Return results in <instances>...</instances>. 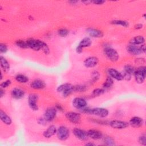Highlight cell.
Here are the masks:
<instances>
[{
    "label": "cell",
    "mask_w": 146,
    "mask_h": 146,
    "mask_svg": "<svg viewBox=\"0 0 146 146\" xmlns=\"http://www.w3.org/2000/svg\"><path fill=\"white\" fill-rule=\"evenodd\" d=\"M80 111L83 113L98 116L100 117H106L108 115V111L104 108L97 107L91 109L86 107Z\"/></svg>",
    "instance_id": "6da1fadb"
},
{
    "label": "cell",
    "mask_w": 146,
    "mask_h": 146,
    "mask_svg": "<svg viewBox=\"0 0 146 146\" xmlns=\"http://www.w3.org/2000/svg\"><path fill=\"white\" fill-rule=\"evenodd\" d=\"M56 90L58 92H62L64 97H67L74 92V86L68 83H64L58 86Z\"/></svg>",
    "instance_id": "7a4b0ae2"
},
{
    "label": "cell",
    "mask_w": 146,
    "mask_h": 146,
    "mask_svg": "<svg viewBox=\"0 0 146 146\" xmlns=\"http://www.w3.org/2000/svg\"><path fill=\"white\" fill-rule=\"evenodd\" d=\"M136 82L137 83L141 84L144 82L145 78V67L140 66L135 70L133 74Z\"/></svg>",
    "instance_id": "3957f363"
},
{
    "label": "cell",
    "mask_w": 146,
    "mask_h": 146,
    "mask_svg": "<svg viewBox=\"0 0 146 146\" xmlns=\"http://www.w3.org/2000/svg\"><path fill=\"white\" fill-rule=\"evenodd\" d=\"M104 54L107 58L112 62H116L119 59V54L115 49L111 47H106L104 49Z\"/></svg>",
    "instance_id": "277c9868"
},
{
    "label": "cell",
    "mask_w": 146,
    "mask_h": 146,
    "mask_svg": "<svg viewBox=\"0 0 146 146\" xmlns=\"http://www.w3.org/2000/svg\"><path fill=\"white\" fill-rule=\"evenodd\" d=\"M58 138L60 140H66L70 135V131L65 126H60L56 131Z\"/></svg>",
    "instance_id": "5b68a950"
},
{
    "label": "cell",
    "mask_w": 146,
    "mask_h": 146,
    "mask_svg": "<svg viewBox=\"0 0 146 146\" xmlns=\"http://www.w3.org/2000/svg\"><path fill=\"white\" fill-rule=\"evenodd\" d=\"M38 100V96L35 94H30L28 97V104L30 108L33 111H37L38 110V106L37 102Z\"/></svg>",
    "instance_id": "8992f818"
},
{
    "label": "cell",
    "mask_w": 146,
    "mask_h": 146,
    "mask_svg": "<svg viewBox=\"0 0 146 146\" xmlns=\"http://www.w3.org/2000/svg\"><path fill=\"white\" fill-rule=\"evenodd\" d=\"M57 109L55 107H51L48 108L44 114V118L46 119L47 121H52L56 115Z\"/></svg>",
    "instance_id": "52a82bcc"
},
{
    "label": "cell",
    "mask_w": 146,
    "mask_h": 146,
    "mask_svg": "<svg viewBox=\"0 0 146 146\" xmlns=\"http://www.w3.org/2000/svg\"><path fill=\"white\" fill-rule=\"evenodd\" d=\"M66 117L68 120L74 124H78L80 121V115L75 112H68L66 113Z\"/></svg>",
    "instance_id": "ba28073f"
},
{
    "label": "cell",
    "mask_w": 146,
    "mask_h": 146,
    "mask_svg": "<svg viewBox=\"0 0 146 146\" xmlns=\"http://www.w3.org/2000/svg\"><path fill=\"white\" fill-rule=\"evenodd\" d=\"M73 106L79 111L87 107L86 101L82 98H75L72 100Z\"/></svg>",
    "instance_id": "9c48e42d"
},
{
    "label": "cell",
    "mask_w": 146,
    "mask_h": 146,
    "mask_svg": "<svg viewBox=\"0 0 146 146\" xmlns=\"http://www.w3.org/2000/svg\"><path fill=\"white\" fill-rule=\"evenodd\" d=\"M110 125L111 127L115 129H123L127 127L129 125V123L124 121L114 120L110 122Z\"/></svg>",
    "instance_id": "30bf717a"
},
{
    "label": "cell",
    "mask_w": 146,
    "mask_h": 146,
    "mask_svg": "<svg viewBox=\"0 0 146 146\" xmlns=\"http://www.w3.org/2000/svg\"><path fill=\"white\" fill-rule=\"evenodd\" d=\"M73 133L76 136V137H77L78 139L82 140V141L87 140L88 137L87 132L82 129H80V128H76L74 129Z\"/></svg>",
    "instance_id": "8fae6325"
},
{
    "label": "cell",
    "mask_w": 146,
    "mask_h": 146,
    "mask_svg": "<svg viewBox=\"0 0 146 146\" xmlns=\"http://www.w3.org/2000/svg\"><path fill=\"white\" fill-rule=\"evenodd\" d=\"M99 62V59L95 56H90L86 58L84 61V65L87 68H92L96 66Z\"/></svg>",
    "instance_id": "7c38bea8"
},
{
    "label": "cell",
    "mask_w": 146,
    "mask_h": 146,
    "mask_svg": "<svg viewBox=\"0 0 146 146\" xmlns=\"http://www.w3.org/2000/svg\"><path fill=\"white\" fill-rule=\"evenodd\" d=\"M26 41L29 48H30L35 51H39V50H40V40L29 39Z\"/></svg>",
    "instance_id": "4fadbf2b"
},
{
    "label": "cell",
    "mask_w": 146,
    "mask_h": 146,
    "mask_svg": "<svg viewBox=\"0 0 146 146\" xmlns=\"http://www.w3.org/2000/svg\"><path fill=\"white\" fill-rule=\"evenodd\" d=\"M127 51L132 55H138L143 53L140 46H137V45L130 44L127 46Z\"/></svg>",
    "instance_id": "5bb4252c"
},
{
    "label": "cell",
    "mask_w": 146,
    "mask_h": 146,
    "mask_svg": "<svg viewBox=\"0 0 146 146\" xmlns=\"http://www.w3.org/2000/svg\"><path fill=\"white\" fill-rule=\"evenodd\" d=\"M128 123L134 128H139L143 125V120L140 117L134 116L130 119Z\"/></svg>",
    "instance_id": "9a60e30c"
},
{
    "label": "cell",
    "mask_w": 146,
    "mask_h": 146,
    "mask_svg": "<svg viewBox=\"0 0 146 146\" xmlns=\"http://www.w3.org/2000/svg\"><path fill=\"white\" fill-rule=\"evenodd\" d=\"M108 73L112 79H116L117 80H121L123 79L121 73L114 68H109L108 70Z\"/></svg>",
    "instance_id": "2e32d148"
},
{
    "label": "cell",
    "mask_w": 146,
    "mask_h": 146,
    "mask_svg": "<svg viewBox=\"0 0 146 146\" xmlns=\"http://www.w3.org/2000/svg\"><path fill=\"white\" fill-rule=\"evenodd\" d=\"M87 33L89 35L93 38H102L103 36V33L102 31L93 29V28H88L87 29Z\"/></svg>",
    "instance_id": "e0dca14e"
},
{
    "label": "cell",
    "mask_w": 146,
    "mask_h": 146,
    "mask_svg": "<svg viewBox=\"0 0 146 146\" xmlns=\"http://www.w3.org/2000/svg\"><path fill=\"white\" fill-rule=\"evenodd\" d=\"M11 95L14 99H20L24 96L25 91L19 88H14L11 90Z\"/></svg>",
    "instance_id": "ac0fdd59"
},
{
    "label": "cell",
    "mask_w": 146,
    "mask_h": 146,
    "mask_svg": "<svg viewBox=\"0 0 146 146\" xmlns=\"http://www.w3.org/2000/svg\"><path fill=\"white\" fill-rule=\"evenodd\" d=\"M88 136L94 140H98L102 137V133L100 131L96 129H90L87 132Z\"/></svg>",
    "instance_id": "d6986e66"
},
{
    "label": "cell",
    "mask_w": 146,
    "mask_h": 146,
    "mask_svg": "<svg viewBox=\"0 0 146 146\" xmlns=\"http://www.w3.org/2000/svg\"><path fill=\"white\" fill-rule=\"evenodd\" d=\"M30 86L33 89L40 90L44 88L46 86V84L43 80L40 79H35L31 82Z\"/></svg>",
    "instance_id": "ffe728a7"
},
{
    "label": "cell",
    "mask_w": 146,
    "mask_h": 146,
    "mask_svg": "<svg viewBox=\"0 0 146 146\" xmlns=\"http://www.w3.org/2000/svg\"><path fill=\"white\" fill-rule=\"evenodd\" d=\"M56 128L54 125L49 126L47 129L43 132V135L46 138H50L56 133Z\"/></svg>",
    "instance_id": "44dd1931"
},
{
    "label": "cell",
    "mask_w": 146,
    "mask_h": 146,
    "mask_svg": "<svg viewBox=\"0 0 146 146\" xmlns=\"http://www.w3.org/2000/svg\"><path fill=\"white\" fill-rule=\"evenodd\" d=\"M0 119L1 121L6 125H10L12 123L11 117L2 110H0Z\"/></svg>",
    "instance_id": "7402d4cb"
},
{
    "label": "cell",
    "mask_w": 146,
    "mask_h": 146,
    "mask_svg": "<svg viewBox=\"0 0 146 146\" xmlns=\"http://www.w3.org/2000/svg\"><path fill=\"white\" fill-rule=\"evenodd\" d=\"M145 42V39L143 36L139 35V36H136L133 38H132L130 40H129V44H134V45H139V44H142L144 43Z\"/></svg>",
    "instance_id": "603a6c76"
},
{
    "label": "cell",
    "mask_w": 146,
    "mask_h": 146,
    "mask_svg": "<svg viewBox=\"0 0 146 146\" xmlns=\"http://www.w3.org/2000/svg\"><path fill=\"white\" fill-rule=\"evenodd\" d=\"M91 44H92L91 39L89 37H85L80 40L78 46L83 48L84 47H89L90 46H91Z\"/></svg>",
    "instance_id": "cb8c5ba5"
},
{
    "label": "cell",
    "mask_w": 146,
    "mask_h": 146,
    "mask_svg": "<svg viewBox=\"0 0 146 146\" xmlns=\"http://www.w3.org/2000/svg\"><path fill=\"white\" fill-rule=\"evenodd\" d=\"M0 62H1V66L2 70L5 72H7L10 70V64L8 61L2 56H0Z\"/></svg>",
    "instance_id": "d4e9b609"
},
{
    "label": "cell",
    "mask_w": 146,
    "mask_h": 146,
    "mask_svg": "<svg viewBox=\"0 0 146 146\" xmlns=\"http://www.w3.org/2000/svg\"><path fill=\"white\" fill-rule=\"evenodd\" d=\"M113 81L112 78H111L110 76H108L102 85L103 88L106 91V90H108L110 88L113 86Z\"/></svg>",
    "instance_id": "484cf974"
},
{
    "label": "cell",
    "mask_w": 146,
    "mask_h": 146,
    "mask_svg": "<svg viewBox=\"0 0 146 146\" xmlns=\"http://www.w3.org/2000/svg\"><path fill=\"white\" fill-rule=\"evenodd\" d=\"M111 23L115 25H120L124 27H127L129 26L128 22L123 20H113L112 21H111Z\"/></svg>",
    "instance_id": "4316f807"
},
{
    "label": "cell",
    "mask_w": 146,
    "mask_h": 146,
    "mask_svg": "<svg viewBox=\"0 0 146 146\" xmlns=\"http://www.w3.org/2000/svg\"><path fill=\"white\" fill-rule=\"evenodd\" d=\"M15 80L21 83H25L29 81L28 78L23 74H18L15 76Z\"/></svg>",
    "instance_id": "83f0119b"
},
{
    "label": "cell",
    "mask_w": 146,
    "mask_h": 146,
    "mask_svg": "<svg viewBox=\"0 0 146 146\" xmlns=\"http://www.w3.org/2000/svg\"><path fill=\"white\" fill-rule=\"evenodd\" d=\"M15 44L22 48H27L28 47V45L27 43V41H25L23 40H17L15 42Z\"/></svg>",
    "instance_id": "f1b7e54d"
},
{
    "label": "cell",
    "mask_w": 146,
    "mask_h": 146,
    "mask_svg": "<svg viewBox=\"0 0 146 146\" xmlns=\"http://www.w3.org/2000/svg\"><path fill=\"white\" fill-rule=\"evenodd\" d=\"M40 49L43 51V52L44 54H48L50 52V50L47 44L42 40H40Z\"/></svg>",
    "instance_id": "f546056e"
},
{
    "label": "cell",
    "mask_w": 146,
    "mask_h": 146,
    "mask_svg": "<svg viewBox=\"0 0 146 146\" xmlns=\"http://www.w3.org/2000/svg\"><path fill=\"white\" fill-rule=\"evenodd\" d=\"M105 92V90L103 89V88H96L95 89L93 92H92V96H100L102 94H103Z\"/></svg>",
    "instance_id": "4dcf8cb0"
},
{
    "label": "cell",
    "mask_w": 146,
    "mask_h": 146,
    "mask_svg": "<svg viewBox=\"0 0 146 146\" xmlns=\"http://www.w3.org/2000/svg\"><path fill=\"white\" fill-rule=\"evenodd\" d=\"M124 70L129 74H131V75H133L135 71V68L130 65V64H126L125 66H124Z\"/></svg>",
    "instance_id": "1f68e13d"
},
{
    "label": "cell",
    "mask_w": 146,
    "mask_h": 146,
    "mask_svg": "<svg viewBox=\"0 0 146 146\" xmlns=\"http://www.w3.org/2000/svg\"><path fill=\"white\" fill-rule=\"evenodd\" d=\"M86 90V87L83 85L74 86V91L75 92H84Z\"/></svg>",
    "instance_id": "d6a6232c"
},
{
    "label": "cell",
    "mask_w": 146,
    "mask_h": 146,
    "mask_svg": "<svg viewBox=\"0 0 146 146\" xmlns=\"http://www.w3.org/2000/svg\"><path fill=\"white\" fill-rule=\"evenodd\" d=\"M104 143L107 145H115V141L110 136H107L104 139Z\"/></svg>",
    "instance_id": "836d02e7"
},
{
    "label": "cell",
    "mask_w": 146,
    "mask_h": 146,
    "mask_svg": "<svg viewBox=\"0 0 146 146\" xmlns=\"http://www.w3.org/2000/svg\"><path fill=\"white\" fill-rule=\"evenodd\" d=\"M68 30L66 29H60L58 30V34L62 37H65L68 34Z\"/></svg>",
    "instance_id": "e575fe53"
},
{
    "label": "cell",
    "mask_w": 146,
    "mask_h": 146,
    "mask_svg": "<svg viewBox=\"0 0 146 146\" xmlns=\"http://www.w3.org/2000/svg\"><path fill=\"white\" fill-rule=\"evenodd\" d=\"M121 75H122L123 79L126 80H131V76H132V75L131 74L125 71L124 70V71L123 72H121Z\"/></svg>",
    "instance_id": "d590c367"
},
{
    "label": "cell",
    "mask_w": 146,
    "mask_h": 146,
    "mask_svg": "<svg viewBox=\"0 0 146 146\" xmlns=\"http://www.w3.org/2000/svg\"><path fill=\"white\" fill-rule=\"evenodd\" d=\"M139 142L143 145H146V136L145 134L141 135L139 138Z\"/></svg>",
    "instance_id": "8d00e7d4"
},
{
    "label": "cell",
    "mask_w": 146,
    "mask_h": 146,
    "mask_svg": "<svg viewBox=\"0 0 146 146\" xmlns=\"http://www.w3.org/2000/svg\"><path fill=\"white\" fill-rule=\"evenodd\" d=\"M11 83V82L10 80H6L4 82H3L2 83H1V87L2 88H7L8 86H9Z\"/></svg>",
    "instance_id": "74e56055"
},
{
    "label": "cell",
    "mask_w": 146,
    "mask_h": 146,
    "mask_svg": "<svg viewBox=\"0 0 146 146\" xmlns=\"http://www.w3.org/2000/svg\"><path fill=\"white\" fill-rule=\"evenodd\" d=\"M7 51V46L4 43H0V52L1 53H5Z\"/></svg>",
    "instance_id": "f35d334b"
},
{
    "label": "cell",
    "mask_w": 146,
    "mask_h": 146,
    "mask_svg": "<svg viewBox=\"0 0 146 146\" xmlns=\"http://www.w3.org/2000/svg\"><path fill=\"white\" fill-rule=\"evenodd\" d=\"M99 77V74L97 71H94L92 72V80L94 82L96 81Z\"/></svg>",
    "instance_id": "ab89813d"
},
{
    "label": "cell",
    "mask_w": 146,
    "mask_h": 146,
    "mask_svg": "<svg viewBox=\"0 0 146 146\" xmlns=\"http://www.w3.org/2000/svg\"><path fill=\"white\" fill-rule=\"evenodd\" d=\"M92 3H94V4H96V5H102L104 3H105V1L102 0H96V1H92Z\"/></svg>",
    "instance_id": "60d3db41"
},
{
    "label": "cell",
    "mask_w": 146,
    "mask_h": 146,
    "mask_svg": "<svg viewBox=\"0 0 146 146\" xmlns=\"http://www.w3.org/2000/svg\"><path fill=\"white\" fill-rule=\"evenodd\" d=\"M47 122V121L46 120V119L43 117V118H40L38 120V123L42 125H45Z\"/></svg>",
    "instance_id": "b9f144b4"
},
{
    "label": "cell",
    "mask_w": 146,
    "mask_h": 146,
    "mask_svg": "<svg viewBox=\"0 0 146 146\" xmlns=\"http://www.w3.org/2000/svg\"><path fill=\"white\" fill-rule=\"evenodd\" d=\"M143 25L141 24V23H138L137 25H136L135 26V29H137V30H139V29H141L142 27H143Z\"/></svg>",
    "instance_id": "7bdbcfd3"
},
{
    "label": "cell",
    "mask_w": 146,
    "mask_h": 146,
    "mask_svg": "<svg viewBox=\"0 0 146 146\" xmlns=\"http://www.w3.org/2000/svg\"><path fill=\"white\" fill-rule=\"evenodd\" d=\"M76 51L77 53L80 54V53L82 52V51H83V48H81V47H79V46H77V47L76 48Z\"/></svg>",
    "instance_id": "ee69618b"
},
{
    "label": "cell",
    "mask_w": 146,
    "mask_h": 146,
    "mask_svg": "<svg viewBox=\"0 0 146 146\" xmlns=\"http://www.w3.org/2000/svg\"><path fill=\"white\" fill-rule=\"evenodd\" d=\"M55 108H56L57 110H59L60 111H63V107H62L60 104H56V106H55Z\"/></svg>",
    "instance_id": "f6af8a7d"
},
{
    "label": "cell",
    "mask_w": 146,
    "mask_h": 146,
    "mask_svg": "<svg viewBox=\"0 0 146 146\" xmlns=\"http://www.w3.org/2000/svg\"><path fill=\"white\" fill-rule=\"evenodd\" d=\"M4 94H5V92H4L3 90V88H1V89H0V96H1V98L3 97Z\"/></svg>",
    "instance_id": "bcb514c9"
},
{
    "label": "cell",
    "mask_w": 146,
    "mask_h": 146,
    "mask_svg": "<svg viewBox=\"0 0 146 146\" xmlns=\"http://www.w3.org/2000/svg\"><path fill=\"white\" fill-rule=\"evenodd\" d=\"M82 2L83 3H84L85 4H87V5H88V4H90V3H92V1H82Z\"/></svg>",
    "instance_id": "7dc6e473"
},
{
    "label": "cell",
    "mask_w": 146,
    "mask_h": 146,
    "mask_svg": "<svg viewBox=\"0 0 146 146\" xmlns=\"http://www.w3.org/2000/svg\"><path fill=\"white\" fill-rule=\"evenodd\" d=\"M86 145H94L95 144H94V143H87Z\"/></svg>",
    "instance_id": "c3c4849f"
}]
</instances>
